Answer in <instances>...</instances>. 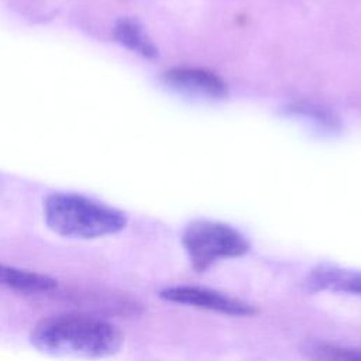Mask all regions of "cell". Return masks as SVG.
Segmentation results:
<instances>
[{
    "mask_svg": "<svg viewBox=\"0 0 361 361\" xmlns=\"http://www.w3.org/2000/svg\"><path fill=\"white\" fill-rule=\"evenodd\" d=\"M30 341L47 355L100 360L120 351L124 334L113 323L96 316L61 314L37 323Z\"/></svg>",
    "mask_w": 361,
    "mask_h": 361,
    "instance_id": "obj_1",
    "label": "cell"
},
{
    "mask_svg": "<svg viewBox=\"0 0 361 361\" xmlns=\"http://www.w3.org/2000/svg\"><path fill=\"white\" fill-rule=\"evenodd\" d=\"M44 219L56 234L92 240L121 231L127 224L123 212L78 193H54L44 202Z\"/></svg>",
    "mask_w": 361,
    "mask_h": 361,
    "instance_id": "obj_2",
    "label": "cell"
},
{
    "mask_svg": "<svg viewBox=\"0 0 361 361\" xmlns=\"http://www.w3.org/2000/svg\"><path fill=\"white\" fill-rule=\"evenodd\" d=\"M182 244L192 268L204 272L214 262L237 258L250 250V241L234 227L212 220H196L183 230Z\"/></svg>",
    "mask_w": 361,
    "mask_h": 361,
    "instance_id": "obj_3",
    "label": "cell"
},
{
    "mask_svg": "<svg viewBox=\"0 0 361 361\" xmlns=\"http://www.w3.org/2000/svg\"><path fill=\"white\" fill-rule=\"evenodd\" d=\"M159 296L164 300H168L172 303H180V305L199 307L204 310H213V312L224 313L228 316L248 317L257 313V307L245 300L221 293L214 289L202 288V286H190V285L169 286L162 289L159 292Z\"/></svg>",
    "mask_w": 361,
    "mask_h": 361,
    "instance_id": "obj_4",
    "label": "cell"
},
{
    "mask_svg": "<svg viewBox=\"0 0 361 361\" xmlns=\"http://www.w3.org/2000/svg\"><path fill=\"white\" fill-rule=\"evenodd\" d=\"M164 82L171 89L199 99L219 100L227 94L226 83L213 72L199 68H173L165 72Z\"/></svg>",
    "mask_w": 361,
    "mask_h": 361,
    "instance_id": "obj_5",
    "label": "cell"
},
{
    "mask_svg": "<svg viewBox=\"0 0 361 361\" xmlns=\"http://www.w3.org/2000/svg\"><path fill=\"white\" fill-rule=\"evenodd\" d=\"M305 285L312 292L329 290L361 296V272L322 265L307 275Z\"/></svg>",
    "mask_w": 361,
    "mask_h": 361,
    "instance_id": "obj_6",
    "label": "cell"
},
{
    "mask_svg": "<svg viewBox=\"0 0 361 361\" xmlns=\"http://www.w3.org/2000/svg\"><path fill=\"white\" fill-rule=\"evenodd\" d=\"M0 285L25 293H42L56 288V281L48 275L10 267L0 262Z\"/></svg>",
    "mask_w": 361,
    "mask_h": 361,
    "instance_id": "obj_7",
    "label": "cell"
},
{
    "mask_svg": "<svg viewBox=\"0 0 361 361\" xmlns=\"http://www.w3.org/2000/svg\"><path fill=\"white\" fill-rule=\"evenodd\" d=\"M113 34L116 41L127 49L147 59H155L158 56V49L155 44L137 20L130 17H123L117 20L113 28Z\"/></svg>",
    "mask_w": 361,
    "mask_h": 361,
    "instance_id": "obj_8",
    "label": "cell"
},
{
    "mask_svg": "<svg viewBox=\"0 0 361 361\" xmlns=\"http://www.w3.org/2000/svg\"><path fill=\"white\" fill-rule=\"evenodd\" d=\"M303 353L310 361H361V350L320 340L307 341L303 345Z\"/></svg>",
    "mask_w": 361,
    "mask_h": 361,
    "instance_id": "obj_9",
    "label": "cell"
},
{
    "mask_svg": "<svg viewBox=\"0 0 361 361\" xmlns=\"http://www.w3.org/2000/svg\"><path fill=\"white\" fill-rule=\"evenodd\" d=\"M289 113L298 117H303L305 120L317 126L322 131L334 133L340 128L338 117L323 106L313 103H296L289 107Z\"/></svg>",
    "mask_w": 361,
    "mask_h": 361,
    "instance_id": "obj_10",
    "label": "cell"
}]
</instances>
